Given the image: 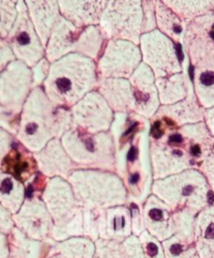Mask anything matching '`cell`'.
Returning <instances> with one entry per match:
<instances>
[{"label": "cell", "instance_id": "cell-20", "mask_svg": "<svg viewBox=\"0 0 214 258\" xmlns=\"http://www.w3.org/2000/svg\"><path fill=\"white\" fill-rule=\"evenodd\" d=\"M205 109L199 103L194 89L188 96L172 105H161L154 116L161 117L170 124L180 127L204 121Z\"/></svg>", "mask_w": 214, "mask_h": 258}, {"label": "cell", "instance_id": "cell-30", "mask_svg": "<svg viewBox=\"0 0 214 258\" xmlns=\"http://www.w3.org/2000/svg\"><path fill=\"white\" fill-rule=\"evenodd\" d=\"M198 212L190 209L173 211L174 235L182 240L194 242L195 217Z\"/></svg>", "mask_w": 214, "mask_h": 258}, {"label": "cell", "instance_id": "cell-16", "mask_svg": "<svg viewBox=\"0 0 214 258\" xmlns=\"http://www.w3.org/2000/svg\"><path fill=\"white\" fill-rule=\"evenodd\" d=\"M129 81L134 96V113L148 120L152 119L161 106L154 73L141 62Z\"/></svg>", "mask_w": 214, "mask_h": 258}, {"label": "cell", "instance_id": "cell-40", "mask_svg": "<svg viewBox=\"0 0 214 258\" xmlns=\"http://www.w3.org/2000/svg\"><path fill=\"white\" fill-rule=\"evenodd\" d=\"M15 228L13 215L0 204V232L9 235Z\"/></svg>", "mask_w": 214, "mask_h": 258}, {"label": "cell", "instance_id": "cell-13", "mask_svg": "<svg viewBox=\"0 0 214 258\" xmlns=\"http://www.w3.org/2000/svg\"><path fill=\"white\" fill-rule=\"evenodd\" d=\"M17 18L6 37L15 58L32 68L45 56L42 44L26 10L24 0L17 2Z\"/></svg>", "mask_w": 214, "mask_h": 258}, {"label": "cell", "instance_id": "cell-18", "mask_svg": "<svg viewBox=\"0 0 214 258\" xmlns=\"http://www.w3.org/2000/svg\"><path fill=\"white\" fill-rule=\"evenodd\" d=\"M38 170L45 176L67 179L77 166L63 148L60 138L50 140L41 150L34 152Z\"/></svg>", "mask_w": 214, "mask_h": 258}, {"label": "cell", "instance_id": "cell-2", "mask_svg": "<svg viewBox=\"0 0 214 258\" xmlns=\"http://www.w3.org/2000/svg\"><path fill=\"white\" fill-rule=\"evenodd\" d=\"M72 127L70 110L52 103L42 87L32 89L19 114L15 139L31 152L41 150L50 140Z\"/></svg>", "mask_w": 214, "mask_h": 258}, {"label": "cell", "instance_id": "cell-11", "mask_svg": "<svg viewBox=\"0 0 214 258\" xmlns=\"http://www.w3.org/2000/svg\"><path fill=\"white\" fill-rule=\"evenodd\" d=\"M178 45L158 29L143 33L139 40L142 62L152 70L156 79L180 73L184 67Z\"/></svg>", "mask_w": 214, "mask_h": 258}, {"label": "cell", "instance_id": "cell-35", "mask_svg": "<svg viewBox=\"0 0 214 258\" xmlns=\"http://www.w3.org/2000/svg\"><path fill=\"white\" fill-rule=\"evenodd\" d=\"M145 258H165L162 242L152 236L146 230L139 236Z\"/></svg>", "mask_w": 214, "mask_h": 258}, {"label": "cell", "instance_id": "cell-3", "mask_svg": "<svg viewBox=\"0 0 214 258\" xmlns=\"http://www.w3.org/2000/svg\"><path fill=\"white\" fill-rule=\"evenodd\" d=\"M96 61L79 53H69L50 63L42 89L57 106L70 109L96 89Z\"/></svg>", "mask_w": 214, "mask_h": 258}, {"label": "cell", "instance_id": "cell-31", "mask_svg": "<svg viewBox=\"0 0 214 258\" xmlns=\"http://www.w3.org/2000/svg\"><path fill=\"white\" fill-rule=\"evenodd\" d=\"M165 258H199L194 242L180 239L176 235L162 242Z\"/></svg>", "mask_w": 214, "mask_h": 258}, {"label": "cell", "instance_id": "cell-6", "mask_svg": "<svg viewBox=\"0 0 214 258\" xmlns=\"http://www.w3.org/2000/svg\"><path fill=\"white\" fill-rule=\"evenodd\" d=\"M152 194L173 211L190 209L199 212L210 205L212 190L203 173L198 168H191L155 179Z\"/></svg>", "mask_w": 214, "mask_h": 258}, {"label": "cell", "instance_id": "cell-17", "mask_svg": "<svg viewBox=\"0 0 214 258\" xmlns=\"http://www.w3.org/2000/svg\"><path fill=\"white\" fill-rule=\"evenodd\" d=\"M15 227L31 239H42L52 234L53 221L47 210L35 201H24L20 210L13 215Z\"/></svg>", "mask_w": 214, "mask_h": 258}, {"label": "cell", "instance_id": "cell-23", "mask_svg": "<svg viewBox=\"0 0 214 258\" xmlns=\"http://www.w3.org/2000/svg\"><path fill=\"white\" fill-rule=\"evenodd\" d=\"M115 114L134 113L135 104L129 79H98L95 89Z\"/></svg>", "mask_w": 214, "mask_h": 258}, {"label": "cell", "instance_id": "cell-5", "mask_svg": "<svg viewBox=\"0 0 214 258\" xmlns=\"http://www.w3.org/2000/svg\"><path fill=\"white\" fill-rule=\"evenodd\" d=\"M60 141L77 168L116 172V144L110 131L89 133L72 126Z\"/></svg>", "mask_w": 214, "mask_h": 258}, {"label": "cell", "instance_id": "cell-26", "mask_svg": "<svg viewBox=\"0 0 214 258\" xmlns=\"http://www.w3.org/2000/svg\"><path fill=\"white\" fill-rule=\"evenodd\" d=\"M161 105H172L183 99L193 90L191 77L183 69L182 72L165 78L156 79Z\"/></svg>", "mask_w": 214, "mask_h": 258}, {"label": "cell", "instance_id": "cell-22", "mask_svg": "<svg viewBox=\"0 0 214 258\" xmlns=\"http://www.w3.org/2000/svg\"><path fill=\"white\" fill-rule=\"evenodd\" d=\"M109 0H58L61 17L84 27L97 25Z\"/></svg>", "mask_w": 214, "mask_h": 258}, {"label": "cell", "instance_id": "cell-15", "mask_svg": "<svg viewBox=\"0 0 214 258\" xmlns=\"http://www.w3.org/2000/svg\"><path fill=\"white\" fill-rule=\"evenodd\" d=\"M72 126L89 133L108 132L115 120V113L104 98L93 90L70 109Z\"/></svg>", "mask_w": 214, "mask_h": 258}, {"label": "cell", "instance_id": "cell-10", "mask_svg": "<svg viewBox=\"0 0 214 258\" xmlns=\"http://www.w3.org/2000/svg\"><path fill=\"white\" fill-rule=\"evenodd\" d=\"M181 44L191 71H214V12L188 22Z\"/></svg>", "mask_w": 214, "mask_h": 258}, {"label": "cell", "instance_id": "cell-24", "mask_svg": "<svg viewBox=\"0 0 214 258\" xmlns=\"http://www.w3.org/2000/svg\"><path fill=\"white\" fill-rule=\"evenodd\" d=\"M37 169L33 152L15 139L10 151L3 160L2 172L9 173L20 181L25 182L35 174Z\"/></svg>", "mask_w": 214, "mask_h": 258}, {"label": "cell", "instance_id": "cell-25", "mask_svg": "<svg viewBox=\"0 0 214 258\" xmlns=\"http://www.w3.org/2000/svg\"><path fill=\"white\" fill-rule=\"evenodd\" d=\"M194 244L199 258H211L214 254V206L208 205L195 217Z\"/></svg>", "mask_w": 214, "mask_h": 258}, {"label": "cell", "instance_id": "cell-43", "mask_svg": "<svg viewBox=\"0 0 214 258\" xmlns=\"http://www.w3.org/2000/svg\"><path fill=\"white\" fill-rule=\"evenodd\" d=\"M9 254V244L8 235L0 232V258H8Z\"/></svg>", "mask_w": 214, "mask_h": 258}, {"label": "cell", "instance_id": "cell-1", "mask_svg": "<svg viewBox=\"0 0 214 258\" xmlns=\"http://www.w3.org/2000/svg\"><path fill=\"white\" fill-rule=\"evenodd\" d=\"M149 121V148L154 180L199 168L214 152V137L204 121L180 127L158 116Z\"/></svg>", "mask_w": 214, "mask_h": 258}, {"label": "cell", "instance_id": "cell-44", "mask_svg": "<svg viewBox=\"0 0 214 258\" xmlns=\"http://www.w3.org/2000/svg\"><path fill=\"white\" fill-rule=\"evenodd\" d=\"M50 258H78V257H75V256L66 254V253H64V252H62V251H59V250L55 249L54 254H53Z\"/></svg>", "mask_w": 214, "mask_h": 258}, {"label": "cell", "instance_id": "cell-32", "mask_svg": "<svg viewBox=\"0 0 214 258\" xmlns=\"http://www.w3.org/2000/svg\"><path fill=\"white\" fill-rule=\"evenodd\" d=\"M94 246L92 258H132L125 239H98L94 241Z\"/></svg>", "mask_w": 214, "mask_h": 258}, {"label": "cell", "instance_id": "cell-27", "mask_svg": "<svg viewBox=\"0 0 214 258\" xmlns=\"http://www.w3.org/2000/svg\"><path fill=\"white\" fill-rule=\"evenodd\" d=\"M155 11L157 29L177 44H181L188 23L161 0H156Z\"/></svg>", "mask_w": 214, "mask_h": 258}, {"label": "cell", "instance_id": "cell-37", "mask_svg": "<svg viewBox=\"0 0 214 258\" xmlns=\"http://www.w3.org/2000/svg\"><path fill=\"white\" fill-rule=\"evenodd\" d=\"M50 68V62L44 56L37 63H35L32 68V79H33V89L37 87H41L44 83Z\"/></svg>", "mask_w": 214, "mask_h": 258}, {"label": "cell", "instance_id": "cell-46", "mask_svg": "<svg viewBox=\"0 0 214 258\" xmlns=\"http://www.w3.org/2000/svg\"><path fill=\"white\" fill-rule=\"evenodd\" d=\"M13 1H15V2H18V1H19V0H13Z\"/></svg>", "mask_w": 214, "mask_h": 258}, {"label": "cell", "instance_id": "cell-41", "mask_svg": "<svg viewBox=\"0 0 214 258\" xmlns=\"http://www.w3.org/2000/svg\"><path fill=\"white\" fill-rule=\"evenodd\" d=\"M15 59V55L13 54L6 39L0 38V75L6 67Z\"/></svg>", "mask_w": 214, "mask_h": 258}, {"label": "cell", "instance_id": "cell-14", "mask_svg": "<svg viewBox=\"0 0 214 258\" xmlns=\"http://www.w3.org/2000/svg\"><path fill=\"white\" fill-rule=\"evenodd\" d=\"M33 89L31 68L15 59L0 75V106L19 115Z\"/></svg>", "mask_w": 214, "mask_h": 258}, {"label": "cell", "instance_id": "cell-9", "mask_svg": "<svg viewBox=\"0 0 214 258\" xmlns=\"http://www.w3.org/2000/svg\"><path fill=\"white\" fill-rule=\"evenodd\" d=\"M108 39H124L139 44L143 34L142 0H109L98 21Z\"/></svg>", "mask_w": 214, "mask_h": 258}, {"label": "cell", "instance_id": "cell-38", "mask_svg": "<svg viewBox=\"0 0 214 258\" xmlns=\"http://www.w3.org/2000/svg\"><path fill=\"white\" fill-rule=\"evenodd\" d=\"M14 141L15 136L13 134L3 128H0V173L2 172L3 160L7 153L10 151Z\"/></svg>", "mask_w": 214, "mask_h": 258}, {"label": "cell", "instance_id": "cell-12", "mask_svg": "<svg viewBox=\"0 0 214 258\" xmlns=\"http://www.w3.org/2000/svg\"><path fill=\"white\" fill-rule=\"evenodd\" d=\"M141 62L139 44L124 39H108L96 60L98 79H129Z\"/></svg>", "mask_w": 214, "mask_h": 258}, {"label": "cell", "instance_id": "cell-45", "mask_svg": "<svg viewBox=\"0 0 214 258\" xmlns=\"http://www.w3.org/2000/svg\"><path fill=\"white\" fill-rule=\"evenodd\" d=\"M211 258H214V254H213V255H212V256H211Z\"/></svg>", "mask_w": 214, "mask_h": 258}, {"label": "cell", "instance_id": "cell-29", "mask_svg": "<svg viewBox=\"0 0 214 258\" xmlns=\"http://www.w3.org/2000/svg\"><path fill=\"white\" fill-rule=\"evenodd\" d=\"M185 22L214 12V0H161Z\"/></svg>", "mask_w": 214, "mask_h": 258}, {"label": "cell", "instance_id": "cell-36", "mask_svg": "<svg viewBox=\"0 0 214 258\" xmlns=\"http://www.w3.org/2000/svg\"><path fill=\"white\" fill-rule=\"evenodd\" d=\"M156 0H142L143 6V33L157 29L156 24Z\"/></svg>", "mask_w": 214, "mask_h": 258}, {"label": "cell", "instance_id": "cell-8", "mask_svg": "<svg viewBox=\"0 0 214 258\" xmlns=\"http://www.w3.org/2000/svg\"><path fill=\"white\" fill-rule=\"evenodd\" d=\"M104 43L98 25L79 27L61 17L45 45V57L51 63L69 53H79L96 61Z\"/></svg>", "mask_w": 214, "mask_h": 258}, {"label": "cell", "instance_id": "cell-28", "mask_svg": "<svg viewBox=\"0 0 214 258\" xmlns=\"http://www.w3.org/2000/svg\"><path fill=\"white\" fill-rule=\"evenodd\" d=\"M25 187L24 183L13 175L0 173V204L12 215L16 214L24 203Z\"/></svg>", "mask_w": 214, "mask_h": 258}, {"label": "cell", "instance_id": "cell-34", "mask_svg": "<svg viewBox=\"0 0 214 258\" xmlns=\"http://www.w3.org/2000/svg\"><path fill=\"white\" fill-rule=\"evenodd\" d=\"M17 2L0 0V38L6 39L17 18Z\"/></svg>", "mask_w": 214, "mask_h": 258}, {"label": "cell", "instance_id": "cell-39", "mask_svg": "<svg viewBox=\"0 0 214 258\" xmlns=\"http://www.w3.org/2000/svg\"><path fill=\"white\" fill-rule=\"evenodd\" d=\"M198 169L203 173L211 190L214 192V152L201 163Z\"/></svg>", "mask_w": 214, "mask_h": 258}, {"label": "cell", "instance_id": "cell-33", "mask_svg": "<svg viewBox=\"0 0 214 258\" xmlns=\"http://www.w3.org/2000/svg\"><path fill=\"white\" fill-rule=\"evenodd\" d=\"M8 258H33L32 249L34 247V241H30L16 227L8 235Z\"/></svg>", "mask_w": 214, "mask_h": 258}, {"label": "cell", "instance_id": "cell-21", "mask_svg": "<svg viewBox=\"0 0 214 258\" xmlns=\"http://www.w3.org/2000/svg\"><path fill=\"white\" fill-rule=\"evenodd\" d=\"M28 16L45 46L50 33L61 18L58 0H24Z\"/></svg>", "mask_w": 214, "mask_h": 258}, {"label": "cell", "instance_id": "cell-4", "mask_svg": "<svg viewBox=\"0 0 214 258\" xmlns=\"http://www.w3.org/2000/svg\"><path fill=\"white\" fill-rule=\"evenodd\" d=\"M67 180L83 208L108 209L129 200L124 181L115 171L78 168Z\"/></svg>", "mask_w": 214, "mask_h": 258}, {"label": "cell", "instance_id": "cell-19", "mask_svg": "<svg viewBox=\"0 0 214 258\" xmlns=\"http://www.w3.org/2000/svg\"><path fill=\"white\" fill-rule=\"evenodd\" d=\"M145 230L163 242L174 234L173 210L162 200L151 194L142 206Z\"/></svg>", "mask_w": 214, "mask_h": 258}, {"label": "cell", "instance_id": "cell-42", "mask_svg": "<svg viewBox=\"0 0 214 258\" xmlns=\"http://www.w3.org/2000/svg\"><path fill=\"white\" fill-rule=\"evenodd\" d=\"M204 122L214 137V107H211L209 109H205V114H204Z\"/></svg>", "mask_w": 214, "mask_h": 258}, {"label": "cell", "instance_id": "cell-7", "mask_svg": "<svg viewBox=\"0 0 214 258\" xmlns=\"http://www.w3.org/2000/svg\"><path fill=\"white\" fill-rule=\"evenodd\" d=\"M45 203L53 221L52 236L55 240L84 236V208L67 179L58 176L49 178L45 188Z\"/></svg>", "mask_w": 214, "mask_h": 258}]
</instances>
